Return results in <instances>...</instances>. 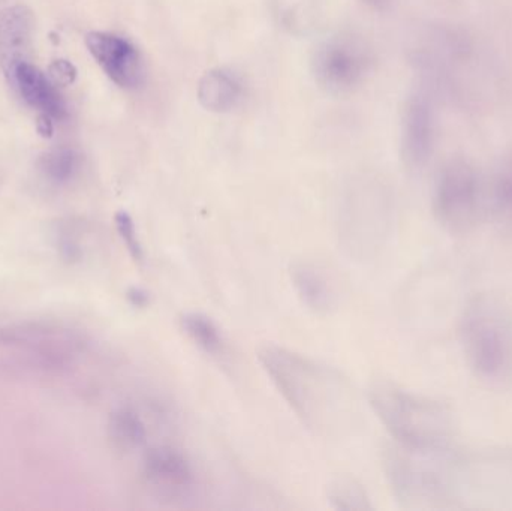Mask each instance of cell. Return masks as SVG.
<instances>
[{
  "instance_id": "cell-1",
  "label": "cell",
  "mask_w": 512,
  "mask_h": 511,
  "mask_svg": "<svg viewBox=\"0 0 512 511\" xmlns=\"http://www.w3.org/2000/svg\"><path fill=\"white\" fill-rule=\"evenodd\" d=\"M258 360L303 425L318 434L339 426L348 404V390L336 372L297 351L273 344L259 348Z\"/></svg>"
},
{
  "instance_id": "cell-2",
  "label": "cell",
  "mask_w": 512,
  "mask_h": 511,
  "mask_svg": "<svg viewBox=\"0 0 512 511\" xmlns=\"http://www.w3.org/2000/svg\"><path fill=\"white\" fill-rule=\"evenodd\" d=\"M369 404L399 446L417 452L451 453L454 419L441 402L382 381L370 387Z\"/></svg>"
},
{
  "instance_id": "cell-3",
  "label": "cell",
  "mask_w": 512,
  "mask_h": 511,
  "mask_svg": "<svg viewBox=\"0 0 512 511\" xmlns=\"http://www.w3.org/2000/svg\"><path fill=\"white\" fill-rule=\"evenodd\" d=\"M459 341L466 365L492 386L512 381V312L499 297H472L459 321Z\"/></svg>"
},
{
  "instance_id": "cell-4",
  "label": "cell",
  "mask_w": 512,
  "mask_h": 511,
  "mask_svg": "<svg viewBox=\"0 0 512 511\" xmlns=\"http://www.w3.org/2000/svg\"><path fill=\"white\" fill-rule=\"evenodd\" d=\"M424 83L433 95H444L457 104L474 102L475 78L486 74L483 56L474 39L456 27H439L430 32L417 51Z\"/></svg>"
},
{
  "instance_id": "cell-5",
  "label": "cell",
  "mask_w": 512,
  "mask_h": 511,
  "mask_svg": "<svg viewBox=\"0 0 512 511\" xmlns=\"http://www.w3.org/2000/svg\"><path fill=\"white\" fill-rule=\"evenodd\" d=\"M0 350L27 368L62 372L83 356L86 341L56 321H18L0 326Z\"/></svg>"
},
{
  "instance_id": "cell-6",
  "label": "cell",
  "mask_w": 512,
  "mask_h": 511,
  "mask_svg": "<svg viewBox=\"0 0 512 511\" xmlns=\"http://www.w3.org/2000/svg\"><path fill=\"white\" fill-rule=\"evenodd\" d=\"M432 212L439 227L454 237L468 236L487 218V180L465 158L451 159L436 177Z\"/></svg>"
},
{
  "instance_id": "cell-7",
  "label": "cell",
  "mask_w": 512,
  "mask_h": 511,
  "mask_svg": "<svg viewBox=\"0 0 512 511\" xmlns=\"http://www.w3.org/2000/svg\"><path fill=\"white\" fill-rule=\"evenodd\" d=\"M448 456L417 452L394 444L384 453L388 483L397 500L409 509L441 506L453 491Z\"/></svg>"
},
{
  "instance_id": "cell-8",
  "label": "cell",
  "mask_w": 512,
  "mask_h": 511,
  "mask_svg": "<svg viewBox=\"0 0 512 511\" xmlns=\"http://www.w3.org/2000/svg\"><path fill=\"white\" fill-rule=\"evenodd\" d=\"M372 68V54L361 39L337 36L316 50V81L333 95H346L361 86Z\"/></svg>"
},
{
  "instance_id": "cell-9",
  "label": "cell",
  "mask_w": 512,
  "mask_h": 511,
  "mask_svg": "<svg viewBox=\"0 0 512 511\" xmlns=\"http://www.w3.org/2000/svg\"><path fill=\"white\" fill-rule=\"evenodd\" d=\"M436 96L427 87L417 90L406 101L402 117L403 164L411 171L426 167L435 152Z\"/></svg>"
},
{
  "instance_id": "cell-10",
  "label": "cell",
  "mask_w": 512,
  "mask_h": 511,
  "mask_svg": "<svg viewBox=\"0 0 512 511\" xmlns=\"http://www.w3.org/2000/svg\"><path fill=\"white\" fill-rule=\"evenodd\" d=\"M86 45L102 71L117 86L135 90L146 80V66L140 51L128 39L107 32H92Z\"/></svg>"
},
{
  "instance_id": "cell-11",
  "label": "cell",
  "mask_w": 512,
  "mask_h": 511,
  "mask_svg": "<svg viewBox=\"0 0 512 511\" xmlns=\"http://www.w3.org/2000/svg\"><path fill=\"white\" fill-rule=\"evenodd\" d=\"M143 476L147 485L168 495L185 494L195 483L188 456L171 446L153 447L144 455Z\"/></svg>"
},
{
  "instance_id": "cell-12",
  "label": "cell",
  "mask_w": 512,
  "mask_h": 511,
  "mask_svg": "<svg viewBox=\"0 0 512 511\" xmlns=\"http://www.w3.org/2000/svg\"><path fill=\"white\" fill-rule=\"evenodd\" d=\"M23 96L24 101L38 108L51 119L63 120L68 116L65 102L48 78L29 62H21L9 78Z\"/></svg>"
},
{
  "instance_id": "cell-13",
  "label": "cell",
  "mask_w": 512,
  "mask_h": 511,
  "mask_svg": "<svg viewBox=\"0 0 512 511\" xmlns=\"http://www.w3.org/2000/svg\"><path fill=\"white\" fill-rule=\"evenodd\" d=\"M487 218L502 239L512 240V156L502 159L487 180Z\"/></svg>"
},
{
  "instance_id": "cell-14",
  "label": "cell",
  "mask_w": 512,
  "mask_h": 511,
  "mask_svg": "<svg viewBox=\"0 0 512 511\" xmlns=\"http://www.w3.org/2000/svg\"><path fill=\"white\" fill-rule=\"evenodd\" d=\"M30 39V15L24 8H12L0 15V60L9 78L24 60Z\"/></svg>"
},
{
  "instance_id": "cell-15",
  "label": "cell",
  "mask_w": 512,
  "mask_h": 511,
  "mask_svg": "<svg viewBox=\"0 0 512 511\" xmlns=\"http://www.w3.org/2000/svg\"><path fill=\"white\" fill-rule=\"evenodd\" d=\"M243 95L239 77L228 69L219 68L204 74L198 86V98L207 110L227 113L233 110Z\"/></svg>"
},
{
  "instance_id": "cell-16",
  "label": "cell",
  "mask_w": 512,
  "mask_h": 511,
  "mask_svg": "<svg viewBox=\"0 0 512 511\" xmlns=\"http://www.w3.org/2000/svg\"><path fill=\"white\" fill-rule=\"evenodd\" d=\"M291 281L303 305L315 314H327L333 308L334 296L325 276L309 263L291 267Z\"/></svg>"
},
{
  "instance_id": "cell-17",
  "label": "cell",
  "mask_w": 512,
  "mask_h": 511,
  "mask_svg": "<svg viewBox=\"0 0 512 511\" xmlns=\"http://www.w3.org/2000/svg\"><path fill=\"white\" fill-rule=\"evenodd\" d=\"M108 437L120 452H134L146 444L147 425L141 414L132 407H119L108 419Z\"/></svg>"
},
{
  "instance_id": "cell-18",
  "label": "cell",
  "mask_w": 512,
  "mask_h": 511,
  "mask_svg": "<svg viewBox=\"0 0 512 511\" xmlns=\"http://www.w3.org/2000/svg\"><path fill=\"white\" fill-rule=\"evenodd\" d=\"M180 323L188 338L204 353L210 356H219L224 353V336L212 318L200 312H188L183 315Z\"/></svg>"
},
{
  "instance_id": "cell-19",
  "label": "cell",
  "mask_w": 512,
  "mask_h": 511,
  "mask_svg": "<svg viewBox=\"0 0 512 511\" xmlns=\"http://www.w3.org/2000/svg\"><path fill=\"white\" fill-rule=\"evenodd\" d=\"M328 501L334 510L364 511L372 510L369 495L360 483L352 479H337L328 488Z\"/></svg>"
},
{
  "instance_id": "cell-20",
  "label": "cell",
  "mask_w": 512,
  "mask_h": 511,
  "mask_svg": "<svg viewBox=\"0 0 512 511\" xmlns=\"http://www.w3.org/2000/svg\"><path fill=\"white\" fill-rule=\"evenodd\" d=\"M80 168V156L75 150L56 149L41 159V170L48 180L53 183H68L74 179Z\"/></svg>"
},
{
  "instance_id": "cell-21",
  "label": "cell",
  "mask_w": 512,
  "mask_h": 511,
  "mask_svg": "<svg viewBox=\"0 0 512 511\" xmlns=\"http://www.w3.org/2000/svg\"><path fill=\"white\" fill-rule=\"evenodd\" d=\"M84 231L71 222L56 230V243L65 260L80 261L84 257Z\"/></svg>"
},
{
  "instance_id": "cell-22",
  "label": "cell",
  "mask_w": 512,
  "mask_h": 511,
  "mask_svg": "<svg viewBox=\"0 0 512 511\" xmlns=\"http://www.w3.org/2000/svg\"><path fill=\"white\" fill-rule=\"evenodd\" d=\"M117 231L122 237L123 243L128 248L129 254L135 261H143L144 252L138 237L137 228H135L134 219L126 212H119L116 215Z\"/></svg>"
},
{
  "instance_id": "cell-23",
  "label": "cell",
  "mask_w": 512,
  "mask_h": 511,
  "mask_svg": "<svg viewBox=\"0 0 512 511\" xmlns=\"http://www.w3.org/2000/svg\"><path fill=\"white\" fill-rule=\"evenodd\" d=\"M50 74L56 83L68 84L74 81L75 69L74 66L66 62V60H57V62L51 65Z\"/></svg>"
},
{
  "instance_id": "cell-24",
  "label": "cell",
  "mask_w": 512,
  "mask_h": 511,
  "mask_svg": "<svg viewBox=\"0 0 512 511\" xmlns=\"http://www.w3.org/2000/svg\"><path fill=\"white\" fill-rule=\"evenodd\" d=\"M129 299L132 300L135 306H146L147 302H149V296H147L146 291L140 290V288H134L129 293Z\"/></svg>"
},
{
  "instance_id": "cell-25",
  "label": "cell",
  "mask_w": 512,
  "mask_h": 511,
  "mask_svg": "<svg viewBox=\"0 0 512 511\" xmlns=\"http://www.w3.org/2000/svg\"><path fill=\"white\" fill-rule=\"evenodd\" d=\"M364 2L372 8L378 9V11H387L393 5L394 0H364Z\"/></svg>"
}]
</instances>
